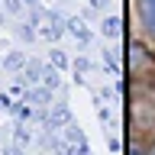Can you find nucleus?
<instances>
[{"label": "nucleus", "instance_id": "obj_1", "mask_svg": "<svg viewBox=\"0 0 155 155\" xmlns=\"http://www.w3.org/2000/svg\"><path fill=\"white\" fill-rule=\"evenodd\" d=\"M136 7H139V19H142L145 32L155 36V0H139Z\"/></svg>", "mask_w": 155, "mask_h": 155}, {"label": "nucleus", "instance_id": "obj_2", "mask_svg": "<svg viewBox=\"0 0 155 155\" xmlns=\"http://www.w3.org/2000/svg\"><path fill=\"white\" fill-rule=\"evenodd\" d=\"M129 155H139V152H136V149H133V152H129Z\"/></svg>", "mask_w": 155, "mask_h": 155}]
</instances>
